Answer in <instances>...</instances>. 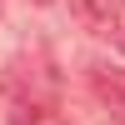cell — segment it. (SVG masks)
I'll use <instances>...</instances> for the list:
<instances>
[{"label":"cell","instance_id":"6da1fadb","mask_svg":"<svg viewBox=\"0 0 125 125\" xmlns=\"http://www.w3.org/2000/svg\"><path fill=\"white\" fill-rule=\"evenodd\" d=\"M90 90H95V100L110 110V115L125 120V70L120 65H95L90 70Z\"/></svg>","mask_w":125,"mask_h":125},{"label":"cell","instance_id":"7a4b0ae2","mask_svg":"<svg viewBox=\"0 0 125 125\" xmlns=\"http://www.w3.org/2000/svg\"><path fill=\"white\" fill-rule=\"evenodd\" d=\"M75 10H80V20H85L90 30L110 35V30L120 25V15H125V0H75Z\"/></svg>","mask_w":125,"mask_h":125},{"label":"cell","instance_id":"3957f363","mask_svg":"<svg viewBox=\"0 0 125 125\" xmlns=\"http://www.w3.org/2000/svg\"><path fill=\"white\" fill-rule=\"evenodd\" d=\"M115 40H120V50H125V25H120V30H115Z\"/></svg>","mask_w":125,"mask_h":125},{"label":"cell","instance_id":"277c9868","mask_svg":"<svg viewBox=\"0 0 125 125\" xmlns=\"http://www.w3.org/2000/svg\"><path fill=\"white\" fill-rule=\"evenodd\" d=\"M35 5H50V0H35Z\"/></svg>","mask_w":125,"mask_h":125}]
</instances>
